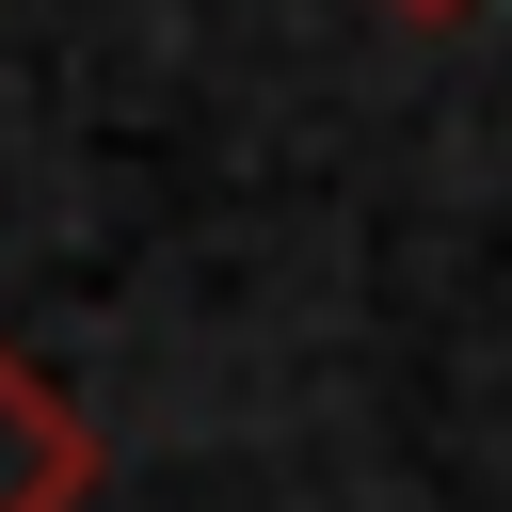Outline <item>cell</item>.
I'll return each instance as SVG.
<instances>
[{"mask_svg": "<svg viewBox=\"0 0 512 512\" xmlns=\"http://www.w3.org/2000/svg\"><path fill=\"white\" fill-rule=\"evenodd\" d=\"M80 496H96V432H80V400H64L48 368L0 352V512H80Z\"/></svg>", "mask_w": 512, "mask_h": 512, "instance_id": "cell-1", "label": "cell"}, {"mask_svg": "<svg viewBox=\"0 0 512 512\" xmlns=\"http://www.w3.org/2000/svg\"><path fill=\"white\" fill-rule=\"evenodd\" d=\"M384 16H432V32H448V16H480V0H384Z\"/></svg>", "mask_w": 512, "mask_h": 512, "instance_id": "cell-2", "label": "cell"}]
</instances>
